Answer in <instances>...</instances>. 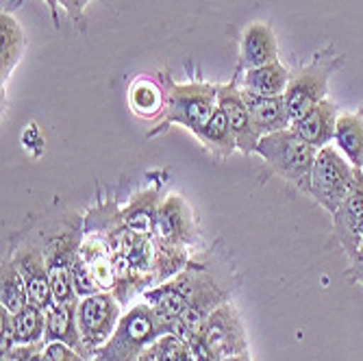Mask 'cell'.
Returning a JSON list of instances; mask_svg holds the SVG:
<instances>
[{
  "label": "cell",
  "instance_id": "cell-4",
  "mask_svg": "<svg viewBox=\"0 0 363 361\" xmlns=\"http://www.w3.org/2000/svg\"><path fill=\"white\" fill-rule=\"evenodd\" d=\"M161 335H166L161 320L142 301L124 311L111 340L98 350L91 361H138Z\"/></svg>",
  "mask_w": 363,
  "mask_h": 361
},
{
  "label": "cell",
  "instance_id": "cell-19",
  "mask_svg": "<svg viewBox=\"0 0 363 361\" xmlns=\"http://www.w3.org/2000/svg\"><path fill=\"white\" fill-rule=\"evenodd\" d=\"M291 81L289 70L281 61H272L266 65H259V68L246 70L244 79H242V89L259 94V96H285L287 85Z\"/></svg>",
  "mask_w": 363,
  "mask_h": 361
},
{
  "label": "cell",
  "instance_id": "cell-3",
  "mask_svg": "<svg viewBox=\"0 0 363 361\" xmlns=\"http://www.w3.org/2000/svg\"><path fill=\"white\" fill-rule=\"evenodd\" d=\"M268 166L294 187L311 196V174L318 150L303 142L291 128L263 135L255 150Z\"/></svg>",
  "mask_w": 363,
  "mask_h": 361
},
{
  "label": "cell",
  "instance_id": "cell-17",
  "mask_svg": "<svg viewBox=\"0 0 363 361\" xmlns=\"http://www.w3.org/2000/svg\"><path fill=\"white\" fill-rule=\"evenodd\" d=\"M242 96H244L246 107L252 116V122H255L261 138L291 126V118H289L283 96L270 98V96H259V94L246 91V89H242Z\"/></svg>",
  "mask_w": 363,
  "mask_h": 361
},
{
  "label": "cell",
  "instance_id": "cell-6",
  "mask_svg": "<svg viewBox=\"0 0 363 361\" xmlns=\"http://www.w3.org/2000/svg\"><path fill=\"white\" fill-rule=\"evenodd\" d=\"M5 252L13 259V264L18 266V270L26 283L28 303L48 311L57 301H55L52 285H50L46 255H44L35 226L28 224L22 228V231H13L7 240Z\"/></svg>",
  "mask_w": 363,
  "mask_h": 361
},
{
  "label": "cell",
  "instance_id": "cell-25",
  "mask_svg": "<svg viewBox=\"0 0 363 361\" xmlns=\"http://www.w3.org/2000/svg\"><path fill=\"white\" fill-rule=\"evenodd\" d=\"M13 333L16 346H33L44 344L46 333V311L28 303L18 313H13Z\"/></svg>",
  "mask_w": 363,
  "mask_h": 361
},
{
  "label": "cell",
  "instance_id": "cell-23",
  "mask_svg": "<svg viewBox=\"0 0 363 361\" xmlns=\"http://www.w3.org/2000/svg\"><path fill=\"white\" fill-rule=\"evenodd\" d=\"M0 305L11 313H18L22 307L28 305L26 283L7 252L3 255V266H0Z\"/></svg>",
  "mask_w": 363,
  "mask_h": 361
},
{
  "label": "cell",
  "instance_id": "cell-13",
  "mask_svg": "<svg viewBox=\"0 0 363 361\" xmlns=\"http://www.w3.org/2000/svg\"><path fill=\"white\" fill-rule=\"evenodd\" d=\"M333 226L337 242L342 244L346 255L352 257L363 244V170L359 168L350 194L333 213Z\"/></svg>",
  "mask_w": 363,
  "mask_h": 361
},
{
  "label": "cell",
  "instance_id": "cell-1",
  "mask_svg": "<svg viewBox=\"0 0 363 361\" xmlns=\"http://www.w3.org/2000/svg\"><path fill=\"white\" fill-rule=\"evenodd\" d=\"M38 238L42 242L50 285L57 303H79L72 285V266L79 257L85 238V216L74 211L46 213L35 224Z\"/></svg>",
  "mask_w": 363,
  "mask_h": 361
},
{
  "label": "cell",
  "instance_id": "cell-15",
  "mask_svg": "<svg viewBox=\"0 0 363 361\" xmlns=\"http://www.w3.org/2000/svg\"><path fill=\"white\" fill-rule=\"evenodd\" d=\"M77 307L79 303H55L46 311V333H44V344L59 342L74 348L79 355L91 361L83 338L79 329V318H77Z\"/></svg>",
  "mask_w": 363,
  "mask_h": 361
},
{
  "label": "cell",
  "instance_id": "cell-30",
  "mask_svg": "<svg viewBox=\"0 0 363 361\" xmlns=\"http://www.w3.org/2000/svg\"><path fill=\"white\" fill-rule=\"evenodd\" d=\"M89 3H91V0H59V7H63L65 11H68L70 20L74 24H79L83 20V11H85V7Z\"/></svg>",
  "mask_w": 363,
  "mask_h": 361
},
{
  "label": "cell",
  "instance_id": "cell-33",
  "mask_svg": "<svg viewBox=\"0 0 363 361\" xmlns=\"http://www.w3.org/2000/svg\"><path fill=\"white\" fill-rule=\"evenodd\" d=\"M138 361H159V355H157V348H155V344H152L150 348H146Z\"/></svg>",
  "mask_w": 363,
  "mask_h": 361
},
{
  "label": "cell",
  "instance_id": "cell-20",
  "mask_svg": "<svg viewBox=\"0 0 363 361\" xmlns=\"http://www.w3.org/2000/svg\"><path fill=\"white\" fill-rule=\"evenodd\" d=\"M337 150L352 163V168L363 170V111L342 113L335 124Z\"/></svg>",
  "mask_w": 363,
  "mask_h": 361
},
{
  "label": "cell",
  "instance_id": "cell-12",
  "mask_svg": "<svg viewBox=\"0 0 363 361\" xmlns=\"http://www.w3.org/2000/svg\"><path fill=\"white\" fill-rule=\"evenodd\" d=\"M218 107L224 111L230 128H233L238 150H242L244 155H252L257 150L261 135L252 122V116L246 107L238 81H230L228 85H218Z\"/></svg>",
  "mask_w": 363,
  "mask_h": 361
},
{
  "label": "cell",
  "instance_id": "cell-31",
  "mask_svg": "<svg viewBox=\"0 0 363 361\" xmlns=\"http://www.w3.org/2000/svg\"><path fill=\"white\" fill-rule=\"evenodd\" d=\"M348 259H350V270H348V274L352 277V281H357V283L363 285V246L352 257H348Z\"/></svg>",
  "mask_w": 363,
  "mask_h": 361
},
{
  "label": "cell",
  "instance_id": "cell-11",
  "mask_svg": "<svg viewBox=\"0 0 363 361\" xmlns=\"http://www.w3.org/2000/svg\"><path fill=\"white\" fill-rule=\"evenodd\" d=\"M198 240V226L194 211L183 196L170 194L161 201L155 226V242L172 248H187Z\"/></svg>",
  "mask_w": 363,
  "mask_h": 361
},
{
  "label": "cell",
  "instance_id": "cell-29",
  "mask_svg": "<svg viewBox=\"0 0 363 361\" xmlns=\"http://www.w3.org/2000/svg\"><path fill=\"white\" fill-rule=\"evenodd\" d=\"M0 331H3V352L11 350L16 346V333H13V313L5 307H0Z\"/></svg>",
  "mask_w": 363,
  "mask_h": 361
},
{
  "label": "cell",
  "instance_id": "cell-10",
  "mask_svg": "<svg viewBox=\"0 0 363 361\" xmlns=\"http://www.w3.org/2000/svg\"><path fill=\"white\" fill-rule=\"evenodd\" d=\"M122 307L124 305L116 299L113 291H98L94 296L79 301L77 307L79 329L89 357H94L116 333L118 324L124 316Z\"/></svg>",
  "mask_w": 363,
  "mask_h": 361
},
{
  "label": "cell",
  "instance_id": "cell-21",
  "mask_svg": "<svg viewBox=\"0 0 363 361\" xmlns=\"http://www.w3.org/2000/svg\"><path fill=\"white\" fill-rule=\"evenodd\" d=\"M24 52V33L11 13L3 11L0 16V77L3 83L11 77Z\"/></svg>",
  "mask_w": 363,
  "mask_h": 361
},
{
  "label": "cell",
  "instance_id": "cell-36",
  "mask_svg": "<svg viewBox=\"0 0 363 361\" xmlns=\"http://www.w3.org/2000/svg\"><path fill=\"white\" fill-rule=\"evenodd\" d=\"M361 246H363V244H361Z\"/></svg>",
  "mask_w": 363,
  "mask_h": 361
},
{
  "label": "cell",
  "instance_id": "cell-28",
  "mask_svg": "<svg viewBox=\"0 0 363 361\" xmlns=\"http://www.w3.org/2000/svg\"><path fill=\"white\" fill-rule=\"evenodd\" d=\"M42 361H89V359H85L83 355H79L70 346L59 344V342H50V344H44Z\"/></svg>",
  "mask_w": 363,
  "mask_h": 361
},
{
  "label": "cell",
  "instance_id": "cell-26",
  "mask_svg": "<svg viewBox=\"0 0 363 361\" xmlns=\"http://www.w3.org/2000/svg\"><path fill=\"white\" fill-rule=\"evenodd\" d=\"M159 361H196V355L189 346V342H185L183 338L174 335V333H166L161 335L155 342Z\"/></svg>",
  "mask_w": 363,
  "mask_h": 361
},
{
  "label": "cell",
  "instance_id": "cell-9",
  "mask_svg": "<svg viewBox=\"0 0 363 361\" xmlns=\"http://www.w3.org/2000/svg\"><path fill=\"white\" fill-rule=\"evenodd\" d=\"M340 63H342V57H335L331 50H324V52H318L309 65H305L301 74L291 77L287 91L283 96L291 122L305 116L318 103L326 101L324 96L328 89V79L337 70Z\"/></svg>",
  "mask_w": 363,
  "mask_h": 361
},
{
  "label": "cell",
  "instance_id": "cell-14",
  "mask_svg": "<svg viewBox=\"0 0 363 361\" xmlns=\"http://www.w3.org/2000/svg\"><path fill=\"white\" fill-rule=\"evenodd\" d=\"M337 107L328 101L318 103L313 109H309L305 116L291 122V130L298 135L303 142L313 146L315 150L326 148L335 140V124H337Z\"/></svg>",
  "mask_w": 363,
  "mask_h": 361
},
{
  "label": "cell",
  "instance_id": "cell-35",
  "mask_svg": "<svg viewBox=\"0 0 363 361\" xmlns=\"http://www.w3.org/2000/svg\"><path fill=\"white\" fill-rule=\"evenodd\" d=\"M42 350H44V348H42ZM42 350H40V352H35V355H33V357H30L28 361H42Z\"/></svg>",
  "mask_w": 363,
  "mask_h": 361
},
{
  "label": "cell",
  "instance_id": "cell-24",
  "mask_svg": "<svg viewBox=\"0 0 363 361\" xmlns=\"http://www.w3.org/2000/svg\"><path fill=\"white\" fill-rule=\"evenodd\" d=\"M198 140L203 142V146L209 152H213L220 159L228 157L238 148V140H235L233 128H230V124H228V120L220 107H216V111L211 113L209 122L205 124L203 133L198 135Z\"/></svg>",
  "mask_w": 363,
  "mask_h": 361
},
{
  "label": "cell",
  "instance_id": "cell-8",
  "mask_svg": "<svg viewBox=\"0 0 363 361\" xmlns=\"http://www.w3.org/2000/svg\"><path fill=\"white\" fill-rule=\"evenodd\" d=\"M354 174L357 168H352V163L337 148H320L311 174V196L333 216L350 194Z\"/></svg>",
  "mask_w": 363,
  "mask_h": 361
},
{
  "label": "cell",
  "instance_id": "cell-7",
  "mask_svg": "<svg viewBox=\"0 0 363 361\" xmlns=\"http://www.w3.org/2000/svg\"><path fill=\"white\" fill-rule=\"evenodd\" d=\"M211 270V264L203 261H189V264L170 281L150 287L142 294V301L155 311V316L161 320L166 333L170 331V324L189 307L194 296L205 283L207 274Z\"/></svg>",
  "mask_w": 363,
  "mask_h": 361
},
{
  "label": "cell",
  "instance_id": "cell-5",
  "mask_svg": "<svg viewBox=\"0 0 363 361\" xmlns=\"http://www.w3.org/2000/svg\"><path fill=\"white\" fill-rule=\"evenodd\" d=\"M189 346L196 361H222L248 352V333L235 305L230 301L220 305L207 318L203 329L189 340Z\"/></svg>",
  "mask_w": 363,
  "mask_h": 361
},
{
  "label": "cell",
  "instance_id": "cell-27",
  "mask_svg": "<svg viewBox=\"0 0 363 361\" xmlns=\"http://www.w3.org/2000/svg\"><path fill=\"white\" fill-rule=\"evenodd\" d=\"M72 285H74V291L79 299H87V296H94V294L103 291L101 287H98L89 266L83 261V257L79 255L74 266H72Z\"/></svg>",
  "mask_w": 363,
  "mask_h": 361
},
{
  "label": "cell",
  "instance_id": "cell-32",
  "mask_svg": "<svg viewBox=\"0 0 363 361\" xmlns=\"http://www.w3.org/2000/svg\"><path fill=\"white\" fill-rule=\"evenodd\" d=\"M20 3H22V0H9V5H7L3 11H7V13H9V11H11V9H16ZM46 5H48V9H50V16H52L55 26H59V13H57V9H59V7H57V5H59V0H46Z\"/></svg>",
  "mask_w": 363,
  "mask_h": 361
},
{
  "label": "cell",
  "instance_id": "cell-18",
  "mask_svg": "<svg viewBox=\"0 0 363 361\" xmlns=\"http://www.w3.org/2000/svg\"><path fill=\"white\" fill-rule=\"evenodd\" d=\"M279 61V48H277V38L266 22H255L244 30L242 38V50H240V65L244 70L259 68Z\"/></svg>",
  "mask_w": 363,
  "mask_h": 361
},
{
  "label": "cell",
  "instance_id": "cell-34",
  "mask_svg": "<svg viewBox=\"0 0 363 361\" xmlns=\"http://www.w3.org/2000/svg\"><path fill=\"white\" fill-rule=\"evenodd\" d=\"M222 361H252V357L248 352H244V355H235V357H228V359H222Z\"/></svg>",
  "mask_w": 363,
  "mask_h": 361
},
{
  "label": "cell",
  "instance_id": "cell-16",
  "mask_svg": "<svg viewBox=\"0 0 363 361\" xmlns=\"http://www.w3.org/2000/svg\"><path fill=\"white\" fill-rule=\"evenodd\" d=\"M159 207H161V187L159 185L146 187L133 194V199L120 209L122 224L133 233L155 238Z\"/></svg>",
  "mask_w": 363,
  "mask_h": 361
},
{
  "label": "cell",
  "instance_id": "cell-22",
  "mask_svg": "<svg viewBox=\"0 0 363 361\" xmlns=\"http://www.w3.org/2000/svg\"><path fill=\"white\" fill-rule=\"evenodd\" d=\"M128 105L140 118H157L163 116V105H166V98H163V89L157 79L140 77L133 81L128 89Z\"/></svg>",
  "mask_w": 363,
  "mask_h": 361
},
{
  "label": "cell",
  "instance_id": "cell-2",
  "mask_svg": "<svg viewBox=\"0 0 363 361\" xmlns=\"http://www.w3.org/2000/svg\"><path fill=\"white\" fill-rule=\"evenodd\" d=\"M157 81L163 89V116L159 124L150 130L148 138L166 133L172 124L185 126L196 138L203 133L205 124L218 107V85L191 81V83H174L168 72H159Z\"/></svg>",
  "mask_w": 363,
  "mask_h": 361
}]
</instances>
